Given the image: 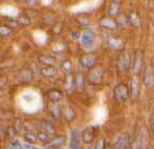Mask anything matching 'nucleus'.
<instances>
[{
    "label": "nucleus",
    "mask_w": 154,
    "mask_h": 149,
    "mask_svg": "<svg viewBox=\"0 0 154 149\" xmlns=\"http://www.w3.org/2000/svg\"><path fill=\"white\" fill-rule=\"evenodd\" d=\"M62 116L64 117L66 121L71 123L76 118V112L75 109L73 108V106H71L70 104H66L62 107Z\"/></svg>",
    "instance_id": "obj_9"
},
{
    "label": "nucleus",
    "mask_w": 154,
    "mask_h": 149,
    "mask_svg": "<svg viewBox=\"0 0 154 149\" xmlns=\"http://www.w3.org/2000/svg\"><path fill=\"white\" fill-rule=\"evenodd\" d=\"M3 1H8V0H3Z\"/></svg>",
    "instance_id": "obj_50"
},
{
    "label": "nucleus",
    "mask_w": 154,
    "mask_h": 149,
    "mask_svg": "<svg viewBox=\"0 0 154 149\" xmlns=\"http://www.w3.org/2000/svg\"><path fill=\"white\" fill-rule=\"evenodd\" d=\"M113 96L114 99L118 102V103H125L131 97V91L128 86L125 83L120 82L117 85L114 86L113 88Z\"/></svg>",
    "instance_id": "obj_1"
},
{
    "label": "nucleus",
    "mask_w": 154,
    "mask_h": 149,
    "mask_svg": "<svg viewBox=\"0 0 154 149\" xmlns=\"http://www.w3.org/2000/svg\"><path fill=\"white\" fill-rule=\"evenodd\" d=\"M99 25L104 29H108V30H112L115 29L117 27L115 20H112L110 18H107V17H103L100 21H99Z\"/></svg>",
    "instance_id": "obj_18"
},
{
    "label": "nucleus",
    "mask_w": 154,
    "mask_h": 149,
    "mask_svg": "<svg viewBox=\"0 0 154 149\" xmlns=\"http://www.w3.org/2000/svg\"><path fill=\"white\" fill-rule=\"evenodd\" d=\"M144 83L147 88L154 86V67L149 65L146 68L145 74H144Z\"/></svg>",
    "instance_id": "obj_14"
},
{
    "label": "nucleus",
    "mask_w": 154,
    "mask_h": 149,
    "mask_svg": "<svg viewBox=\"0 0 154 149\" xmlns=\"http://www.w3.org/2000/svg\"><path fill=\"white\" fill-rule=\"evenodd\" d=\"M2 135H5V128L0 125V136Z\"/></svg>",
    "instance_id": "obj_45"
},
{
    "label": "nucleus",
    "mask_w": 154,
    "mask_h": 149,
    "mask_svg": "<svg viewBox=\"0 0 154 149\" xmlns=\"http://www.w3.org/2000/svg\"><path fill=\"white\" fill-rule=\"evenodd\" d=\"M70 149H71V148H70Z\"/></svg>",
    "instance_id": "obj_52"
},
{
    "label": "nucleus",
    "mask_w": 154,
    "mask_h": 149,
    "mask_svg": "<svg viewBox=\"0 0 154 149\" xmlns=\"http://www.w3.org/2000/svg\"><path fill=\"white\" fill-rule=\"evenodd\" d=\"M46 97L51 102H60L63 99L64 94L59 88H51L46 93Z\"/></svg>",
    "instance_id": "obj_16"
},
{
    "label": "nucleus",
    "mask_w": 154,
    "mask_h": 149,
    "mask_svg": "<svg viewBox=\"0 0 154 149\" xmlns=\"http://www.w3.org/2000/svg\"><path fill=\"white\" fill-rule=\"evenodd\" d=\"M97 56L95 54L93 53H89V54H84L82 56L79 58V63L81 64V66L85 69H91L96 66L97 64Z\"/></svg>",
    "instance_id": "obj_5"
},
{
    "label": "nucleus",
    "mask_w": 154,
    "mask_h": 149,
    "mask_svg": "<svg viewBox=\"0 0 154 149\" xmlns=\"http://www.w3.org/2000/svg\"><path fill=\"white\" fill-rule=\"evenodd\" d=\"M23 149H38L35 146L31 145V144H23Z\"/></svg>",
    "instance_id": "obj_42"
},
{
    "label": "nucleus",
    "mask_w": 154,
    "mask_h": 149,
    "mask_svg": "<svg viewBox=\"0 0 154 149\" xmlns=\"http://www.w3.org/2000/svg\"><path fill=\"white\" fill-rule=\"evenodd\" d=\"M149 125H150L151 132L154 134V110H153V112L151 113L150 118H149Z\"/></svg>",
    "instance_id": "obj_41"
},
{
    "label": "nucleus",
    "mask_w": 154,
    "mask_h": 149,
    "mask_svg": "<svg viewBox=\"0 0 154 149\" xmlns=\"http://www.w3.org/2000/svg\"><path fill=\"white\" fill-rule=\"evenodd\" d=\"M37 138H38V141L43 144H48L51 141V135L48 133H46L44 130H39L37 132Z\"/></svg>",
    "instance_id": "obj_23"
},
{
    "label": "nucleus",
    "mask_w": 154,
    "mask_h": 149,
    "mask_svg": "<svg viewBox=\"0 0 154 149\" xmlns=\"http://www.w3.org/2000/svg\"><path fill=\"white\" fill-rule=\"evenodd\" d=\"M94 149H107L106 139L104 136H101V137L96 141V145H95V148Z\"/></svg>",
    "instance_id": "obj_31"
},
{
    "label": "nucleus",
    "mask_w": 154,
    "mask_h": 149,
    "mask_svg": "<svg viewBox=\"0 0 154 149\" xmlns=\"http://www.w3.org/2000/svg\"><path fill=\"white\" fill-rule=\"evenodd\" d=\"M8 83V77L6 75H0V91H2Z\"/></svg>",
    "instance_id": "obj_36"
},
{
    "label": "nucleus",
    "mask_w": 154,
    "mask_h": 149,
    "mask_svg": "<svg viewBox=\"0 0 154 149\" xmlns=\"http://www.w3.org/2000/svg\"><path fill=\"white\" fill-rule=\"evenodd\" d=\"M107 45L111 49L119 51V49H122L123 46H125V40H123L122 38H120V37L111 36V37H109V39L107 40Z\"/></svg>",
    "instance_id": "obj_12"
},
{
    "label": "nucleus",
    "mask_w": 154,
    "mask_h": 149,
    "mask_svg": "<svg viewBox=\"0 0 154 149\" xmlns=\"http://www.w3.org/2000/svg\"><path fill=\"white\" fill-rule=\"evenodd\" d=\"M64 88L67 94H71L75 88V76L72 73H68L64 81Z\"/></svg>",
    "instance_id": "obj_15"
},
{
    "label": "nucleus",
    "mask_w": 154,
    "mask_h": 149,
    "mask_svg": "<svg viewBox=\"0 0 154 149\" xmlns=\"http://www.w3.org/2000/svg\"><path fill=\"white\" fill-rule=\"evenodd\" d=\"M23 138L28 144H35L38 142V138H37V134H35L34 132H28L25 131L23 134Z\"/></svg>",
    "instance_id": "obj_22"
},
{
    "label": "nucleus",
    "mask_w": 154,
    "mask_h": 149,
    "mask_svg": "<svg viewBox=\"0 0 154 149\" xmlns=\"http://www.w3.org/2000/svg\"><path fill=\"white\" fill-rule=\"evenodd\" d=\"M76 20H77V22H78V24H80V25H88L89 23H91V19H89L88 17L80 16Z\"/></svg>",
    "instance_id": "obj_38"
},
{
    "label": "nucleus",
    "mask_w": 154,
    "mask_h": 149,
    "mask_svg": "<svg viewBox=\"0 0 154 149\" xmlns=\"http://www.w3.org/2000/svg\"><path fill=\"white\" fill-rule=\"evenodd\" d=\"M96 131L97 129L95 126H88L84 130L81 132V139H82V142L85 144H91L95 140L96 137Z\"/></svg>",
    "instance_id": "obj_6"
},
{
    "label": "nucleus",
    "mask_w": 154,
    "mask_h": 149,
    "mask_svg": "<svg viewBox=\"0 0 154 149\" xmlns=\"http://www.w3.org/2000/svg\"><path fill=\"white\" fill-rule=\"evenodd\" d=\"M18 23L19 25H21V26L27 27V26H29V25H31V20L27 16H21L18 20Z\"/></svg>",
    "instance_id": "obj_34"
},
{
    "label": "nucleus",
    "mask_w": 154,
    "mask_h": 149,
    "mask_svg": "<svg viewBox=\"0 0 154 149\" xmlns=\"http://www.w3.org/2000/svg\"><path fill=\"white\" fill-rule=\"evenodd\" d=\"M81 132L78 130H73L70 133V148L71 149H81Z\"/></svg>",
    "instance_id": "obj_10"
},
{
    "label": "nucleus",
    "mask_w": 154,
    "mask_h": 149,
    "mask_svg": "<svg viewBox=\"0 0 154 149\" xmlns=\"http://www.w3.org/2000/svg\"><path fill=\"white\" fill-rule=\"evenodd\" d=\"M62 29H63V27H62L61 23H54V26L53 27V32L54 34H60L62 32Z\"/></svg>",
    "instance_id": "obj_40"
},
{
    "label": "nucleus",
    "mask_w": 154,
    "mask_h": 149,
    "mask_svg": "<svg viewBox=\"0 0 154 149\" xmlns=\"http://www.w3.org/2000/svg\"><path fill=\"white\" fill-rule=\"evenodd\" d=\"M128 22H130V25H131V26L139 27L141 25V19L136 11H131L128 16Z\"/></svg>",
    "instance_id": "obj_25"
},
{
    "label": "nucleus",
    "mask_w": 154,
    "mask_h": 149,
    "mask_svg": "<svg viewBox=\"0 0 154 149\" xmlns=\"http://www.w3.org/2000/svg\"><path fill=\"white\" fill-rule=\"evenodd\" d=\"M17 78L20 82L22 83H28L33 79V72L30 68H24L21 71H19Z\"/></svg>",
    "instance_id": "obj_13"
},
{
    "label": "nucleus",
    "mask_w": 154,
    "mask_h": 149,
    "mask_svg": "<svg viewBox=\"0 0 154 149\" xmlns=\"http://www.w3.org/2000/svg\"><path fill=\"white\" fill-rule=\"evenodd\" d=\"M130 91H131V99L136 100L139 96V93H140V79H139L138 74H134V75L131 76Z\"/></svg>",
    "instance_id": "obj_7"
},
{
    "label": "nucleus",
    "mask_w": 154,
    "mask_h": 149,
    "mask_svg": "<svg viewBox=\"0 0 154 149\" xmlns=\"http://www.w3.org/2000/svg\"><path fill=\"white\" fill-rule=\"evenodd\" d=\"M42 126L44 128V131L48 133L49 135H54L56 133V128H54V123L48 120H42Z\"/></svg>",
    "instance_id": "obj_27"
},
{
    "label": "nucleus",
    "mask_w": 154,
    "mask_h": 149,
    "mask_svg": "<svg viewBox=\"0 0 154 149\" xmlns=\"http://www.w3.org/2000/svg\"><path fill=\"white\" fill-rule=\"evenodd\" d=\"M75 88L77 92L81 93L85 88V77L82 72H79L75 77Z\"/></svg>",
    "instance_id": "obj_19"
},
{
    "label": "nucleus",
    "mask_w": 154,
    "mask_h": 149,
    "mask_svg": "<svg viewBox=\"0 0 154 149\" xmlns=\"http://www.w3.org/2000/svg\"><path fill=\"white\" fill-rule=\"evenodd\" d=\"M0 57H1V54H0Z\"/></svg>",
    "instance_id": "obj_51"
},
{
    "label": "nucleus",
    "mask_w": 154,
    "mask_h": 149,
    "mask_svg": "<svg viewBox=\"0 0 154 149\" xmlns=\"http://www.w3.org/2000/svg\"><path fill=\"white\" fill-rule=\"evenodd\" d=\"M108 12L111 17H117L118 14H120V5L119 3H115V2H112L109 6Z\"/></svg>",
    "instance_id": "obj_26"
},
{
    "label": "nucleus",
    "mask_w": 154,
    "mask_h": 149,
    "mask_svg": "<svg viewBox=\"0 0 154 149\" xmlns=\"http://www.w3.org/2000/svg\"><path fill=\"white\" fill-rule=\"evenodd\" d=\"M151 149H154V145L152 146V147H151Z\"/></svg>",
    "instance_id": "obj_48"
},
{
    "label": "nucleus",
    "mask_w": 154,
    "mask_h": 149,
    "mask_svg": "<svg viewBox=\"0 0 154 149\" xmlns=\"http://www.w3.org/2000/svg\"><path fill=\"white\" fill-rule=\"evenodd\" d=\"M103 68L99 66H95L94 68L89 69L88 75V82L93 85H98L102 82V79H103Z\"/></svg>",
    "instance_id": "obj_2"
},
{
    "label": "nucleus",
    "mask_w": 154,
    "mask_h": 149,
    "mask_svg": "<svg viewBox=\"0 0 154 149\" xmlns=\"http://www.w3.org/2000/svg\"><path fill=\"white\" fill-rule=\"evenodd\" d=\"M111 1H112V2H115V3H120V2L122 1V0H111Z\"/></svg>",
    "instance_id": "obj_47"
},
{
    "label": "nucleus",
    "mask_w": 154,
    "mask_h": 149,
    "mask_svg": "<svg viewBox=\"0 0 154 149\" xmlns=\"http://www.w3.org/2000/svg\"><path fill=\"white\" fill-rule=\"evenodd\" d=\"M26 1H27V3L31 6H35L36 4L38 3V0H26Z\"/></svg>",
    "instance_id": "obj_43"
},
{
    "label": "nucleus",
    "mask_w": 154,
    "mask_h": 149,
    "mask_svg": "<svg viewBox=\"0 0 154 149\" xmlns=\"http://www.w3.org/2000/svg\"><path fill=\"white\" fill-rule=\"evenodd\" d=\"M71 36L73 37V39H79V37H80V33L79 32H72L71 33Z\"/></svg>",
    "instance_id": "obj_44"
},
{
    "label": "nucleus",
    "mask_w": 154,
    "mask_h": 149,
    "mask_svg": "<svg viewBox=\"0 0 154 149\" xmlns=\"http://www.w3.org/2000/svg\"><path fill=\"white\" fill-rule=\"evenodd\" d=\"M61 68H62V70H63L64 72H66L67 74L72 73V69H73L72 62L70 61V60H68V59L64 60V61L62 62V64H61Z\"/></svg>",
    "instance_id": "obj_29"
},
{
    "label": "nucleus",
    "mask_w": 154,
    "mask_h": 149,
    "mask_svg": "<svg viewBox=\"0 0 154 149\" xmlns=\"http://www.w3.org/2000/svg\"><path fill=\"white\" fill-rule=\"evenodd\" d=\"M14 30H11L9 27H7L6 25H0V36H9L12 33Z\"/></svg>",
    "instance_id": "obj_33"
},
{
    "label": "nucleus",
    "mask_w": 154,
    "mask_h": 149,
    "mask_svg": "<svg viewBox=\"0 0 154 149\" xmlns=\"http://www.w3.org/2000/svg\"><path fill=\"white\" fill-rule=\"evenodd\" d=\"M4 25H6L7 27H9V28H11V30L17 29L20 26L19 23H18V21H14V20H8V21L5 22V24H4Z\"/></svg>",
    "instance_id": "obj_35"
},
{
    "label": "nucleus",
    "mask_w": 154,
    "mask_h": 149,
    "mask_svg": "<svg viewBox=\"0 0 154 149\" xmlns=\"http://www.w3.org/2000/svg\"><path fill=\"white\" fill-rule=\"evenodd\" d=\"M130 148V138L128 135H119L113 144V149H128Z\"/></svg>",
    "instance_id": "obj_11"
},
{
    "label": "nucleus",
    "mask_w": 154,
    "mask_h": 149,
    "mask_svg": "<svg viewBox=\"0 0 154 149\" xmlns=\"http://www.w3.org/2000/svg\"><path fill=\"white\" fill-rule=\"evenodd\" d=\"M14 128V130H16L18 133L20 132H22V130L25 128V123H24V120L22 118H16L14 121V126H12Z\"/></svg>",
    "instance_id": "obj_30"
},
{
    "label": "nucleus",
    "mask_w": 154,
    "mask_h": 149,
    "mask_svg": "<svg viewBox=\"0 0 154 149\" xmlns=\"http://www.w3.org/2000/svg\"><path fill=\"white\" fill-rule=\"evenodd\" d=\"M115 21H116V24H117V26L123 27V28L130 24L128 16H125V14H118V16L116 17Z\"/></svg>",
    "instance_id": "obj_28"
},
{
    "label": "nucleus",
    "mask_w": 154,
    "mask_h": 149,
    "mask_svg": "<svg viewBox=\"0 0 154 149\" xmlns=\"http://www.w3.org/2000/svg\"><path fill=\"white\" fill-rule=\"evenodd\" d=\"M40 74L43 77L51 78L57 75V69L54 66H44L40 69Z\"/></svg>",
    "instance_id": "obj_21"
},
{
    "label": "nucleus",
    "mask_w": 154,
    "mask_h": 149,
    "mask_svg": "<svg viewBox=\"0 0 154 149\" xmlns=\"http://www.w3.org/2000/svg\"><path fill=\"white\" fill-rule=\"evenodd\" d=\"M81 44L86 48H89L93 46L94 42H95V33L91 30H85L82 34H81Z\"/></svg>",
    "instance_id": "obj_8"
},
{
    "label": "nucleus",
    "mask_w": 154,
    "mask_h": 149,
    "mask_svg": "<svg viewBox=\"0 0 154 149\" xmlns=\"http://www.w3.org/2000/svg\"><path fill=\"white\" fill-rule=\"evenodd\" d=\"M133 63L131 59L130 54L126 51H123L122 53L120 54V56L118 57L117 60V69L119 72H125L130 68L131 64Z\"/></svg>",
    "instance_id": "obj_3"
},
{
    "label": "nucleus",
    "mask_w": 154,
    "mask_h": 149,
    "mask_svg": "<svg viewBox=\"0 0 154 149\" xmlns=\"http://www.w3.org/2000/svg\"><path fill=\"white\" fill-rule=\"evenodd\" d=\"M44 149H61L60 147H56V146H51V145H46V147Z\"/></svg>",
    "instance_id": "obj_46"
},
{
    "label": "nucleus",
    "mask_w": 154,
    "mask_h": 149,
    "mask_svg": "<svg viewBox=\"0 0 154 149\" xmlns=\"http://www.w3.org/2000/svg\"><path fill=\"white\" fill-rule=\"evenodd\" d=\"M48 112L51 114V116L58 118L62 115V107L59 104V102H49L48 105Z\"/></svg>",
    "instance_id": "obj_17"
},
{
    "label": "nucleus",
    "mask_w": 154,
    "mask_h": 149,
    "mask_svg": "<svg viewBox=\"0 0 154 149\" xmlns=\"http://www.w3.org/2000/svg\"><path fill=\"white\" fill-rule=\"evenodd\" d=\"M17 134H18V132L14 130V128L12 126H7V128H5V135H4L5 137L9 139H14L16 137Z\"/></svg>",
    "instance_id": "obj_32"
},
{
    "label": "nucleus",
    "mask_w": 154,
    "mask_h": 149,
    "mask_svg": "<svg viewBox=\"0 0 154 149\" xmlns=\"http://www.w3.org/2000/svg\"><path fill=\"white\" fill-rule=\"evenodd\" d=\"M66 142V137L63 135H58L54 136V139H51V141L49 142L48 145H51V146H56V147H60L64 146V144Z\"/></svg>",
    "instance_id": "obj_24"
},
{
    "label": "nucleus",
    "mask_w": 154,
    "mask_h": 149,
    "mask_svg": "<svg viewBox=\"0 0 154 149\" xmlns=\"http://www.w3.org/2000/svg\"><path fill=\"white\" fill-rule=\"evenodd\" d=\"M107 149H111V148L110 147H107Z\"/></svg>",
    "instance_id": "obj_49"
},
{
    "label": "nucleus",
    "mask_w": 154,
    "mask_h": 149,
    "mask_svg": "<svg viewBox=\"0 0 154 149\" xmlns=\"http://www.w3.org/2000/svg\"><path fill=\"white\" fill-rule=\"evenodd\" d=\"M39 63L44 66H54L57 63V59L53 56H48V54H40L38 56Z\"/></svg>",
    "instance_id": "obj_20"
},
{
    "label": "nucleus",
    "mask_w": 154,
    "mask_h": 149,
    "mask_svg": "<svg viewBox=\"0 0 154 149\" xmlns=\"http://www.w3.org/2000/svg\"><path fill=\"white\" fill-rule=\"evenodd\" d=\"M7 149H23V145L17 140L11 141L9 146L7 147Z\"/></svg>",
    "instance_id": "obj_37"
},
{
    "label": "nucleus",
    "mask_w": 154,
    "mask_h": 149,
    "mask_svg": "<svg viewBox=\"0 0 154 149\" xmlns=\"http://www.w3.org/2000/svg\"><path fill=\"white\" fill-rule=\"evenodd\" d=\"M12 117V113L7 110H0V119H9Z\"/></svg>",
    "instance_id": "obj_39"
},
{
    "label": "nucleus",
    "mask_w": 154,
    "mask_h": 149,
    "mask_svg": "<svg viewBox=\"0 0 154 149\" xmlns=\"http://www.w3.org/2000/svg\"><path fill=\"white\" fill-rule=\"evenodd\" d=\"M143 60H144V53L141 48H138L135 51L133 63H131V68L135 74H139L143 68Z\"/></svg>",
    "instance_id": "obj_4"
}]
</instances>
